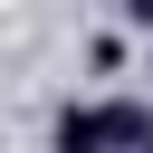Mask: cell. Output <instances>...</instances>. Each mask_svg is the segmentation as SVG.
Masks as SVG:
<instances>
[{
	"label": "cell",
	"mask_w": 153,
	"mask_h": 153,
	"mask_svg": "<svg viewBox=\"0 0 153 153\" xmlns=\"http://www.w3.org/2000/svg\"><path fill=\"white\" fill-rule=\"evenodd\" d=\"M143 76H153V67H143Z\"/></svg>",
	"instance_id": "3"
},
{
	"label": "cell",
	"mask_w": 153,
	"mask_h": 153,
	"mask_svg": "<svg viewBox=\"0 0 153 153\" xmlns=\"http://www.w3.org/2000/svg\"><path fill=\"white\" fill-rule=\"evenodd\" d=\"M96 153H153V105L143 96H105L96 105Z\"/></svg>",
	"instance_id": "1"
},
{
	"label": "cell",
	"mask_w": 153,
	"mask_h": 153,
	"mask_svg": "<svg viewBox=\"0 0 153 153\" xmlns=\"http://www.w3.org/2000/svg\"><path fill=\"white\" fill-rule=\"evenodd\" d=\"M124 29H143V38H153V0H124Z\"/></svg>",
	"instance_id": "2"
}]
</instances>
